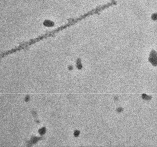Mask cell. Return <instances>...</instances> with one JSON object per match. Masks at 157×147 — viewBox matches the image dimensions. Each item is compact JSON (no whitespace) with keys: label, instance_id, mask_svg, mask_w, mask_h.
<instances>
[{"label":"cell","instance_id":"obj_2","mask_svg":"<svg viewBox=\"0 0 157 147\" xmlns=\"http://www.w3.org/2000/svg\"><path fill=\"white\" fill-rule=\"evenodd\" d=\"M151 19L154 21L157 20V13H154L151 16Z\"/></svg>","mask_w":157,"mask_h":147},{"label":"cell","instance_id":"obj_1","mask_svg":"<svg viewBox=\"0 0 157 147\" xmlns=\"http://www.w3.org/2000/svg\"><path fill=\"white\" fill-rule=\"evenodd\" d=\"M116 4H117V2L115 0H112L110 2H108L107 4L97 6L94 9L91 10V11H89L87 13L81 16L80 17L76 18L75 19L71 18V19H68V23H67L66 24L64 25V27L66 29L67 28L72 27L80 21H81L84 19H85L87 17H89L92 15H94V14L100 15V12L102 11L104 9L108 8L114 5H115Z\"/></svg>","mask_w":157,"mask_h":147}]
</instances>
